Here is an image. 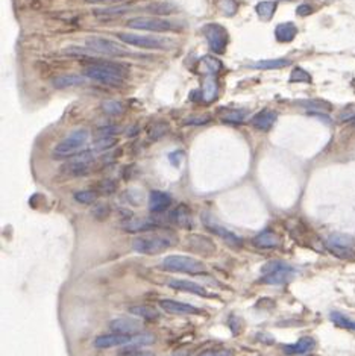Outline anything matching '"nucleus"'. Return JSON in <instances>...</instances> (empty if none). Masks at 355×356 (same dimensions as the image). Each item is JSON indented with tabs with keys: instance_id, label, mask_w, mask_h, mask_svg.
Listing matches in <instances>:
<instances>
[{
	"instance_id": "30",
	"label": "nucleus",
	"mask_w": 355,
	"mask_h": 356,
	"mask_svg": "<svg viewBox=\"0 0 355 356\" xmlns=\"http://www.w3.org/2000/svg\"><path fill=\"white\" fill-rule=\"evenodd\" d=\"M326 246H335V247H352L353 246V240L349 235L344 234H332L329 235Z\"/></svg>"
},
{
	"instance_id": "8",
	"label": "nucleus",
	"mask_w": 355,
	"mask_h": 356,
	"mask_svg": "<svg viewBox=\"0 0 355 356\" xmlns=\"http://www.w3.org/2000/svg\"><path fill=\"white\" fill-rule=\"evenodd\" d=\"M119 40L140 48L147 50H164L169 46V41L160 38V36H150V35H141V34H129V32H120L117 34Z\"/></svg>"
},
{
	"instance_id": "7",
	"label": "nucleus",
	"mask_w": 355,
	"mask_h": 356,
	"mask_svg": "<svg viewBox=\"0 0 355 356\" xmlns=\"http://www.w3.org/2000/svg\"><path fill=\"white\" fill-rule=\"evenodd\" d=\"M85 44L93 54H99V55H107V56H129L131 55V52L125 50V47L102 36H88L85 40Z\"/></svg>"
},
{
	"instance_id": "10",
	"label": "nucleus",
	"mask_w": 355,
	"mask_h": 356,
	"mask_svg": "<svg viewBox=\"0 0 355 356\" xmlns=\"http://www.w3.org/2000/svg\"><path fill=\"white\" fill-rule=\"evenodd\" d=\"M204 32L205 38H207V42L210 46V48L213 50L214 54L217 55H222L225 54L226 50V46H228V30L222 26V24H217V23H208L204 26L202 29Z\"/></svg>"
},
{
	"instance_id": "3",
	"label": "nucleus",
	"mask_w": 355,
	"mask_h": 356,
	"mask_svg": "<svg viewBox=\"0 0 355 356\" xmlns=\"http://www.w3.org/2000/svg\"><path fill=\"white\" fill-rule=\"evenodd\" d=\"M172 240L161 234H144L138 235L132 241V248L141 255H158L170 248Z\"/></svg>"
},
{
	"instance_id": "18",
	"label": "nucleus",
	"mask_w": 355,
	"mask_h": 356,
	"mask_svg": "<svg viewBox=\"0 0 355 356\" xmlns=\"http://www.w3.org/2000/svg\"><path fill=\"white\" fill-rule=\"evenodd\" d=\"M278 116L275 111H270V110H264V111H260L258 114H255L250 120V124L258 129V130H263V132H267L270 130V128L275 124Z\"/></svg>"
},
{
	"instance_id": "40",
	"label": "nucleus",
	"mask_w": 355,
	"mask_h": 356,
	"mask_svg": "<svg viewBox=\"0 0 355 356\" xmlns=\"http://www.w3.org/2000/svg\"><path fill=\"white\" fill-rule=\"evenodd\" d=\"M244 116H246V111H243V110H228L223 112L222 120H225L228 123H240V122H243Z\"/></svg>"
},
{
	"instance_id": "20",
	"label": "nucleus",
	"mask_w": 355,
	"mask_h": 356,
	"mask_svg": "<svg viewBox=\"0 0 355 356\" xmlns=\"http://www.w3.org/2000/svg\"><path fill=\"white\" fill-rule=\"evenodd\" d=\"M314 344L316 342H314V340L311 336H303L299 341H296L294 344L284 346L282 350L287 354H305L307 352H310L314 347Z\"/></svg>"
},
{
	"instance_id": "33",
	"label": "nucleus",
	"mask_w": 355,
	"mask_h": 356,
	"mask_svg": "<svg viewBox=\"0 0 355 356\" xmlns=\"http://www.w3.org/2000/svg\"><path fill=\"white\" fill-rule=\"evenodd\" d=\"M91 216L99 222L108 220L110 216H111V206L108 205V203H97V205H94L93 210H91Z\"/></svg>"
},
{
	"instance_id": "41",
	"label": "nucleus",
	"mask_w": 355,
	"mask_h": 356,
	"mask_svg": "<svg viewBox=\"0 0 355 356\" xmlns=\"http://www.w3.org/2000/svg\"><path fill=\"white\" fill-rule=\"evenodd\" d=\"M202 64H204V66L207 67L208 73H213V74H216L217 72L222 70V62H220L217 58L210 56V55H207V56L202 58Z\"/></svg>"
},
{
	"instance_id": "9",
	"label": "nucleus",
	"mask_w": 355,
	"mask_h": 356,
	"mask_svg": "<svg viewBox=\"0 0 355 356\" xmlns=\"http://www.w3.org/2000/svg\"><path fill=\"white\" fill-rule=\"evenodd\" d=\"M131 29L137 30H149V32H172L176 30L178 26L169 20L160 17H134L126 23Z\"/></svg>"
},
{
	"instance_id": "15",
	"label": "nucleus",
	"mask_w": 355,
	"mask_h": 356,
	"mask_svg": "<svg viewBox=\"0 0 355 356\" xmlns=\"http://www.w3.org/2000/svg\"><path fill=\"white\" fill-rule=\"evenodd\" d=\"M188 247L196 252V253H202L205 256H211L216 252V246L214 242L204 235H190L188 236Z\"/></svg>"
},
{
	"instance_id": "17",
	"label": "nucleus",
	"mask_w": 355,
	"mask_h": 356,
	"mask_svg": "<svg viewBox=\"0 0 355 356\" xmlns=\"http://www.w3.org/2000/svg\"><path fill=\"white\" fill-rule=\"evenodd\" d=\"M169 286L176 290V291H182V292H190V294H196V296H202V297H210V294L205 291L204 286H200L196 282L191 280H185V279H172L169 282Z\"/></svg>"
},
{
	"instance_id": "48",
	"label": "nucleus",
	"mask_w": 355,
	"mask_h": 356,
	"mask_svg": "<svg viewBox=\"0 0 355 356\" xmlns=\"http://www.w3.org/2000/svg\"><path fill=\"white\" fill-rule=\"evenodd\" d=\"M202 356H232L231 350H217V352H207Z\"/></svg>"
},
{
	"instance_id": "19",
	"label": "nucleus",
	"mask_w": 355,
	"mask_h": 356,
	"mask_svg": "<svg viewBox=\"0 0 355 356\" xmlns=\"http://www.w3.org/2000/svg\"><path fill=\"white\" fill-rule=\"evenodd\" d=\"M253 246H257L260 248H275L281 244V238L278 234H275L273 230H263L261 234H258L255 238H253Z\"/></svg>"
},
{
	"instance_id": "50",
	"label": "nucleus",
	"mask_w": 355,
	"mask_h": 356,
	"mask_svg": "<svg viewBox=\"0 0 355 356\" xmlns=\"http://www.w3.org/2000/svg\"><path fill=\"white\" fill-rule=\"evenodd\" d=\"M88 4H104V2H123V0H85Z\"/></svg>"
},
{
	"instance_id": "21",
	"label": "nucleus",
	"mask_w": 355,
	"mask_h": 356,
	"mask_svg": "<svg viewBox=\"0 0 355 356\" xmlns=\"http://www.w3.org/2000/svg\"><path fill=\"white\" fill-rule=\"evenodd\" d=\"M87 79H88L87 76H81V74H61V76H57L52 80V85L57 90H64V88H69V86L82 85V84L87 82Z\"/></svg>"
},
{
	"instance_id": "36",
	"label": "nucleus",
	"mask_w": 355,
	"mask_h": 356,
	"mask_svg": "<svg viewBox=\"0 0 355 356\" xmlns=\"http://www.w3.org/2000/svg\"><path fill=\"white\" fill-rule=\"evenodd\" d=\"M217 10L228 17H232L237 12V4L235 0H214Z\"/></svg>"
},
{
	"instance_id": "47",
	"label": "nucleus",
	"mask_w": 355,
	"mask_h": 356,
	"mask_svg": "<svg viewBox=\"0 0 355 356\" xmlns=\"http://www.w3.org/2000/svg\"><path fill=\"white\" fill-rule=\"evenodd\" d=\"M296 12H297V16L305 17V16H310V14L313 12V10H311L310 5H300V6H297Z\"/></svg>"
},
{
	"instance_id": "24",
	"label": "nucleus",
	"mask_w": 355,
	"mask_h": 356,
	"mask_svg": "<svg viewBox=\"0 0 355 356\" xmlns=\"http://www.w3.org/2000/svg\"><path fill=\"white\" fill-rule=\"evenodd\" d=\"M205 226H207L211 232H214L216 235H219L220 238H223L228 244L238 246V244L241 242V240H240L237 235H234L231 230H228V229H225V228H222V226H219V224H216V223H213V222L205 220Z\"/></svg>"
},
{
	"instance_id": "38",
	"label": "nucleus",
	"mask_w": 355,
	"mask_h": 356,
	"mask_svg": "<svg viewBox=\"0 0 355 356\" xmlns=\"http://www.w3.org/2000/svg\"><path fill=\"white\" fill-rule=\"evenodd\" d=\"M117 144V138L114 136H100L94 141L93 144V150L97 152H104V150H110L111 147H114Z\"/></svg>"
},
{
	"instance_id": "35",
	"label": "nucleus",
	"mask_w": 355,
	"mask_h": 356,
	"mask_svg": "<svg viewBox=\"0 0 355 356\" xmlns=\"http://www.w3.org/2000/svg\"><path fill=\"white\" fill-rule=\"evenodd\" d=\"M326 248L332 253L334 256L340 260H353L355 250L352 247H335V246H326Z\"/></svg>"
},
{
	"instance_id": "52",
	"label": "nucleus",
	"mask_w": 355,
	"mask_h": 356,
	"mask_svg": "<svg viewBox=\"0 0 355 356\" xmlns=\"http://www.w3.org/2000/svg\"><path fill=\"white\" fill-rule=\"evenodd\" d=\"M350 122H352V123H353V124H355V117H353V118H352V120H350Z\"/></svg>"
},
{
	"instance_id": "43",
	"label": "nucleus",
	"mask_w": 355,
	"mask_h": 356,
	"mask_svg": "<svg viewBox=\"0 0 355 356\" xmlns=\"http://www.w3.org/2000/svg\"><path fill=\"white\" fill-rule=\"evenodd\" d=\"M290 82H307V84H311V76H310V73H307L303 68L296 67V68L291 72Z\"/></svg>"
},
{
	"instance_id": "28",
	"label": "nucleus",
	"mask_w": 355,
	"mask_h": 356,
	"mask_svg": "<svg viewBox=\"0 0 355 356\" xmlns=\"http://www.w3.org/2000/svg\"><path fill=\"white\" fill-rule=\"evenodd\" d=\"M290 64L288 60L285 58H279V60H264V61H258L255 64H252L253 68H260V70H275V68H284Z\"/></svg>"
},
{
	"instance_id": "4",
	"label": "nucleus",
	"mask_w": 355,
	"mask_h": 356,
	"mask_svg": "<svg viewBox=\"0 0 355 356\" xmlns=\"http://www.w3.org/2000/svg\"><path fill=\"white\" fill-rule=\"evenodd\" d=\"M161 268L166 272L185 273V274H202L207 272V267L202 261L184 255H170L164 258L161 262Z\"/></svg>"
},
{
	"instance_id": "11",
	"label": "nucleus",
	"mask_w": 355,
	"mask_h": 356,
	"mask_svg": "<svg viewBox=\"0 0 355 356\" xmlns=\"http://www.w3.org/2000/svg\"><path fill=\"white\" fill-rule=\"evenodd\" d=\"M160 306L169 312V314H176V316H200L204 314V311L193 306L190 303L172 300V298H163L160 300Z\"/></svg>"
},
{
	"instance_id": "16",
	"label": "nucleus",
	"mask_w": 355,
	"mask_h": 356,
	"mask_svg": "<svg viewBox=\"0 0 355 356\" xmlns=\"http://www.w3.org/2000/svg\"><path fill=\"white\" fill-rule=\"evenodd\" d=\"M160 226L158 220L154 218H147V217H135V218H128L122 228L126 232H146L150 229H155Z\"/></svg>"
},
{
	"instance_id": "1",
	"label": "nucleus",
	"mask_w": 355,
	"mask_h": 356,
	"mask_svg": "<svg viewBox=\"0 0 355 356\" xmlns=\"http://www.w3.org/2000/svg\"><path fill=\"white\" fill-rule=\"evenodd\" d=\"M84 76H87L88 79H93L96 82L105 84L108 86L117 88L125 84L126 70L119 64L97 61V62H93L84 68Z\"/></svg>"
},
{
	"instance_id": "13",
	"label": "nucleus",
	"mask_w": 355,
	"mask_h": 356,
	"mask_svg": "<svg viewBox=\"0 0 355 356\" xmlns=\"http://www.w3.org/2000/svg\"><path fill=\"white\" fill-rule=\"evenodd\" d=\"M110 328L113 332L116 334H122V335H135L141 330L143 324L141 322L138 320H134V318H128V317H123V318H116L110 323Z\"/></svg>"
},
{
	"instance_id": "31",
	"label": "nucleus",
	"mask_w": 355,
	"mask_h": 356,
	"mask_svg": "<svg viewBox=\"0 0 355 356\" xmlns=\"http://www.w3.org/2000/svg\"><path fill=\"white\" fill-rule=\"evenodd\" d=\"M302 106H305V110H310V111H317V112H329L331 111V105L328 102H323V100H302L299 102Z\"/></svg>"
},
{
	"instance_id": "44",
	"label": "nucleus",
	"mask_w": 355,
	"mask_h": 356,
	"mask_svg": "<svg viewBox=\"0 0 355 356\" xmlns=\"http://www.w3.org/2000/svg\"><path fill=\"white\" fill-rule=\"evenodd\" d=\"M211 120L210 116L204 114V116H191L185 120V124H191V126H200V124H207Z\"/></svg>"
},
{
	"instance_id": "23",
	"label": "nucleus",
	"mask_w": 355,
	"mask_h": 356,
	"mask_svg": "<svg viewBox=\"0 0 355 356\" xmlns=\"http://www.w3.org/2000/svg\"><path fill=\"white\" fill-rule=\"evenodd\" d=\"M128 311L131 316H135L143 320H158L160 318V312L154 306H149V304H134V306H131Z\"/></svg>"
},
{
	"instance_id": "32",
	"label": "nucleus",
	"mask_w": 355,
	"mask_h": 356,
	"mask_svg": "<svg viewBox=\"0 0 355 356\" xmlns=\"http://www.w3.org/2000/svg\"><path fill=\"white\" fill-rule=\"evenodd\" d=\"M102 111L114 117V116H122L125 112V106L117 100H105L102 104Z\"/></svg>"
},
{
	"instance_id": "12",
	"label": "nucleus",
	"mask_w": 355,
	"mask_h": 356,
	"mask_svg": "<svg viewBox=\"0 0 355 356\" xmlns=\"http://www.w3.org/2000/svg\"><path fill=\"white\" fill-rule=\"evenodd\" d=\"M132 341V335H122V334H107V335H99L94 338L93 346L96 348H111V347H120L126 346Z\"/></svg>"
},
{
	"instance_id": "22",
	"label": "nucleus",
	"mask_w": 355,
	"mask_h": 356,
	"mask_svg": "<svg viewBox=\"0 0 355 356\" xmlns=\"http://www.w3.org/2000/svg\"><path fill=\"white\" fill-rule=\"evenodd\" d=\"M169 218H170V222H173L179 228H184V229L191 228V214H190V211L185 205H179L178 208H175L170 212Z\"/></svg>"
},
{
	"instance_id": "25",
	"label": "nucleus",
	"mask_w": 355,
	"mask_h": 356,
	"mask_svg": "<svg viewBox=\"0 0 355 356\" xmlns=\"http://www.w3.org/2000/svg\"><path fill=\"white\" fill-rule=\"evenodd\" d=\"M297 29L293 23H279L275 29V36L281 42H290L294 40Z\"/></svg>"
},
{
	"instance_id": "39",
	"label": "nucleus",
	"mask_w": 355,
	"mask_h": 356,
	"mask_svg": "<svg viewBox=\"0 0 355 356\" xmlns=\"http://www.w3.org/2000/svg\"><path fill=\"white\" fill-rule=\"evenodd\" d=\"M116 190H117L116 182H113V180H110V179L100 180V182L96 185V192L102 194V196H110V194L116 192Z\"/></svg>"
},
{
	"instance_id": "51",
	"label": "nucleus",
	"mask_w": 355,
	"mask_h": 356,
	"mask_svg": "<svg viewBox=\"0 0 355 356\" xmlns=\"http://www.w3.org/2000/svg\"><path fill=\"white\" fill-rule=\"evenodd\" d=\"M173 356H185V352H182V350H181V352H178V353H175Z\"/></svg>"
},
{
	"instance_id": "53",
	"label": "nucleus",
	"mask_w": 355,
	"mask_h": 356,
	"mask_svg": "<svg viewBox=\"0 0 355 356\" xmlns=\"http://www.w3.org/2000/svg\"><path fill=\"white\" fill-rule=\"evenodd\" d=\"M302 356H303V354H302Z\"/></svg>"
},
{
	"instance_id": "6",
	"label": "nucleus",
	"mask_w": 355,
	"mask_h": 356,
	"mask_svg": "<svg viewBox=\"0 0 355 356\" xmlns=\"http://www.w3.org/2000/svg\"><path fill=\"white\" fill-rule=\"evenodd\" d=\"M96 158H94V152L91 150H84L81 154L75 155L73 158H70L64 166H63V173L69 174V176H85L93 170V164H94Z\"/></svg>"
},
{
	"instance_id": "26",
	"label": "nucleus",
	"mask_w": 355,
	"mask_h": 356,
	"mask_svg": "<svg viewBox=\"0 0 355 356\" xmlns=\"http://www.w3.org/2000/svg\"><path fill=\"white\" fill-rule=\"evenodd\" d=\"M219 91V85L217 80L214 78L213 73H207L205 79H204V88H202V96H204L205 102H213L217 96Z\"/></svg>"
},
{
	"instance_id": "42",
	"label": "nucleus",
	"mask_w": 355,
	"mask_h": 356,
	"mask_svg": "<svg viewBox=\"0 0 355 356\" xmlns=\"http://www.w3.org/2000/svg\"><path fill=\"white\" fill-rule=\"evenodd\" d=\"M167 132H169V124L158 122V123H155V124H152V128H150V130H149V135H150L152 140H158V138L164 136Z\"/></svg>"
},
{
	"instance_id": "27",
	"label": "nucleus",
	"mask_w": 355,
	"mask_h": 356,
	"mask_svg": "<svg viewBox=\"0 0 355 356\" xmlns=\"http://www.w3.org/2000/svg\"><path fill=\"white\" fill-rule=\"evenodd\" d=\"M255 11L261 20L267 22L273 17V14L276 11V2H273V0H264V2H260L255 6Z\"/></svg>"
},
{
	"instance_id": "45",
	"label": "nucleus",
	"mask_w": 355,
	"mask_h": 356,
	"mask_svg": "<svg viewBox=\"0 0 355 356\" xmlns=\"http://www.w3.org/2000/svg\"><path fill=\"white\" fill-rule=\"evenodd\" d=\"M126 11V8H111V10H97L94 11V16L97 17H110V16H120Z\"/></svg>"
},
{
	"instance_id": "14",
	"label": "nucleus",
	"mask_w": 355,
	"mask_h": 356,
	"mask_svg": "<svg viewBox=\"0 0 355 356\" xmlns=\"http://www.w3.org/2000/svg\"><path fill=\"white\" fill-rule=\"evenodd\" d=\"M172 205V196L166 191L154 190L149 194V210L152 212H163Z\"/></svg>"
},
{
	"instance_id": "2",
	"label": "nucleus",
	"mask_w": 355,
	"mask_h": 356,
	"mask_svg": "<svg viewBox=\"0 0 355 356\" xmlns=\"http://www.w3.org/2000/svg\"><path fill=\"white\" fill-rule=\"evenodd\" d=\"M88 138H90V132L85 129H78V130L72 132L67 138H64L61 142H58L54 147V150H52L54 160H70L75 155L81 154L88 141Z\"/></svg>"
},
{
	"instance_id": "34",
	"label": "nucleus",
	"mask_w": 355,
	"mask_h": 356,
	"mask_svg": "<svg viewBox=\"0 0 355 356\" xmlns=\"http://www.w3.org/2000/svg\"><path fill=\"white\" fill-rule=\"evenodd\" d=\"M331 322L338 326V328H343V329H349V330H355V322L353 320H349L346 316L340 314V312H331L329 316Z\"/></svg>"
},
{
	"instance_id": "5",
	"label": "nucleus",
	"mask_w": 355,
	"mask_h": 356,
	"mask_svg": "<svg viewBox=\"0 0 355 356\" xmlns=\"http://www.w3.org/2000/svg\"><path fill=\"white\" fill-rule=\"evenodd\" d=\"M294 276L293 267L287 266L282 261H270L261 268V282L269 285H281L290 280Z\"/></svg>"
},
{
	"instance_id": "29",
	"label": "nucleus",
	"mask_w": 355,
	"mask_h": 356,
	"mask_svg": "<svg viewBox=\"0 0 355 356\" xmlns=\"http://www.w3.org/2000/svg\"><path fill=\"white\" fill-rule=\"evenodd\" d=\"M154 342H155V335H152V334H140V335L132 336V341L128 344L129 346L128 348H129V352H132L137 347L149 346V344H154Z\"/></svg>"
},
{
	"instance_id": "37",
	"label": "nucleus",
	"mask_w": 355,
	"mask_h": 356,
	"mask_svg": "<svg viewBox=\"0 0 355 356\" xmlns=\"http://www.w3.org/2000/svg\"><path fill=\"white\" fill-rule=\"evenodd\" d=\"M75 200L82 205H93L97 200V192L93 190H85V191H76L75 192Z\"/></svg>"
},
{
	"instance_id": "49",
	"label": "nucleus",
	"mask_w": 355,
	"mask_h": 356,
	"mask_svg": "<svg viewBox=\"0 0 355 356\" xmlns=\"http://www.w3.org/2000/svg\"><path fill=\"white\" fill-rule=\"evenodd\" d=\"M126 356H155L152 352H134V353H129Z\"/></svg>"
},
{
	"instance_id": "46",
	"label": "nucleus",
	"mask_w": 355,
	"mask_h": 356,
	"mask_svg": "<svg viewBox=\"0 0 355 356\" xmlns=\"http://www.w3.org/2000/svg\"><path fill=\"white\" fill-rule=\"evenodd\" d=\"M120 132V128H116V126H105V128H100L97 130V134H100V136H113L114 134H119Z\"/></svg>"
}]
</instances>
